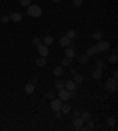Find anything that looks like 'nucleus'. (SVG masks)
I'll return each mask as SVG.
<instances>
[{"label":"nucleus","mask_w":118,"mask_h":131,"mask_svg":"<svg viewBox=\"0 0 118 131\" xmlns=\"http://www.w3.org/2000/svg\"><path fill=\"white\" fill-rule=\"evenodd\" d=\"M73 82H75L76 84H80V83H83V76L75 73V75H73Z\"/></svg>","instance_id":"20"},{"label":"nucleus","mask_w":118,"mask_h":131,"mask_svg":"<svg viewBox=\"0 0 118 131\" xmlns=\"http://www.w3.org/2000/svg\"><path fill=\"white\" fill-rule=\"evenodd\" d=\"M59 43H60V45H61L63 47H65V46H69V45H70L71 40H70L69 38H67L66 36H65V37H61V38H60V40H59Z\"/></svg>","instance_id":"15"},{"label":"nucleus","mask_w":118,"mask_h":131,"mask_svg":"<svg viewBox=\"0 0 118 131\" xmlns=\"http://www.w3.org/2000/svg\"><path fill=\"white\" fill-rule=\"evenodd\" d=\"M107 60H109V63H111V64H115V63H117V60H118L117 55H116V53H111V55L109 56Z\"/></svg>","instance_id":"19"},{"label":"nucleus","mask_w":118,"mask_h":131,"mask_svg":"<svg viewBox=\"0 0 118 131\" xmlns=\"http://www.w3.org/2000/svg\"><path fill=\"white\" fill-rule=\"evenodd\" d=\"M106 89L109 92L111 93H115L116 91H117V79H115V78H109L106 80Z\"/></svg>","instance_id":"2"},{"label":"nucleus","mask_w":118,"mask_h":131,"mask_svg":"<svg viewBox=\"0 0 118 131\" xmlns=\"http://www.w3.org/2000/svg\"><path fill=\"white\" fill-rule=\"evenodd\" d=\"M93 128V122H89V129Z\"/></svg>","instance_id":"37"},{"label":"nucleus","mask_w":118,"mask_h":131,"mask_svg":"<svg viewBox=\"0 0 118 131\" xmlns=\"http://www.w3.org/2000/svg\"><path fill=\"white\" fill-rule=\"evenodd\" d=\"M8 20H10V17H8V16H2L1 18H0V21L2 22V24H6V22H8Z\"/></svg>","instance_id":"28"},{"label":"nucleus","mask_w":118,"mask_h":131,"mask_svg":"<svg viewBox=\"0 0 118 131\" xmlns=\"http://www.w3.org/2000/svg\"><path fill=\"white\" fill-rule=\"evenodd\" d=\"M37 82H38L37 78H33V79H32V83H37Z\"/></svg>","instance_id":"41"},{"label":"nucleus","mask_w":118,"mask_h":131,"mask_svg":"<svg viewBox=\"0 0 118 131\" xmlns=\"http://www.w3.org/2000/svg\"><path fill=\"white\" fill-rule=\"evenodd\" d=\"M71 73H72V75H75V73H76V70H75V69H72V70H71Z\"/></svg>","instance_id":"40"},{"label":"nucleus","mask_w":118,"mask_h":131,"mask_svg":"<svg viewBox=\"0 0 118 131\" xmlns=\"http://www.w3.org/2000/svg\"><path fill=\"white\" fill-rule=\"evenodd\" d=\"M60 1H61V0H53V2H54V4H59Z\"/></svg>","instance_id":"39"},{"label":"nucleus","mask_w":118,"mask_h":131,"mask_svg":"<svg viewBox=\"0 0 118 131\" xmlns=\"http://www.w3.org/2000/svg\"><path fill=\"white\" fill-rule=\"evenodd\" d=\"M97 53H99V51H98V49L96 47V45H95V46H90V47L87 49V51H86V56H87V57H92V56L97 55Z\"/></svg>","instance_id":"8"},{"label":"nucleus","mask_w":118,"mask_h":131,"mask_svg":"<svg viewBox=\"0 0 118 131\" xmlns=\"http://www.w3.org/2000/svg\"><path fill=\"white\" fill-rule=\"evenodd\" d=\"M103 38V33L102 32H96L92 34V39H95V40H100Z\"/></svg>","instance_id":"23"},{"label":"nucleus","mask_w":118,"mask_h":131,"mask_svg":"<svg viewBox=\"0 0 118 131\" xmlns=\"http://www.w3.org/2000/svg\"><path fill=\"white\" fill-rule=\"evenodd\" d=\"M10 19L13 20L14 22H19L21 20V14L20 13H11L10 14Z\"/></svg>","instance_id":"11"},{"label":"nucleus","mask_w":118,"mask_h":131,"mask_svg":"<svg viewBox=\"0 0 118 131\" xmlns=\"http://www.w3.org/2000/svg\"><path fill=\"white\" fill-rule=\"evenodd\" d=\"M81 4H83V0H73V6L76 7H79Z\"/></svg>","instance_id":"32"},{"label":"nucleus","mask_w":118,"mask_h":131,"mask_svg":"<svg viewBox=\"0 0 118 131\" xmlns=\"http://www.w3.org/2000/svg\"><path fill=\"white\" fill-rule=\"evenodd\" d=\"M65 56H66V58H69V59H72L73 57L76 56L75 53V50L72 49V47H69V49L65 50Z\"/></svg>","instance_id":"10"},{"label":"nucleus","mask_w":118,"mask_h":131,"mask_svg":"<svg viewBox=\"0 0 118 131\" xmlns=\"http://www.w3.org/2000/svg\"><path fill=\"white\" fill-rule=\"evenodd\" d=\"M20 4H21L22 6H30L31 5V0H20Z\"/></svg>","instance_id":"30"},{"label":"nucleus","mask_w":118,"mask_h":131,"mask_svg":"<svg viewBox=\"0 0 118 131\" xmlns=\"http://www.w3.org/2000/svg\"><path fill=\"white\" fill-rule=\"evenodd\" d=\"M116 1H117V0H116Z\"/></svg>","instance_id":"42"},{"label":"nucleus","mask_w":118,"mask_h":131,"mask_svg":"<svg viewBox=\"0 0 118 131\" xmlns=\"http://www.w3.org/2000/svg\"><path fill=\"white\" fill-rule=\"evenodd\" d=\"M56 117H57V118H60V117H61V113H60L59 111H56Z\"/></svg>","instance_id":"36"},{"label":"nucleus","mask_w":118,"mask_h":131,"mask_svg":"<svg viewBox=\"0 0 118 131\" xmlns=\"http://www.w3.org/2000/svg\"><path fill=\"white\" fill-rule=\"evenodd\" d=\"M71 60H72V59H69V58H63V60H61V65H63V66H67L71 63Z\"/></svg>","instance_id":"27"},{"label":"nucleus","mask_w":118,"mask_h":131,"mask_svg":"<svg viewBox=\"0 0 118 131\" xmlns=\"http://www.w3.org/2000/svg\"><path fill=\"white\" fill-rule=\"evenodd\" d=\"M38 53H39V56L40 57H44V58H46L48 56V49L46 47V45H39L38 46Z\"/></svg>","instance_id":"5"},{"label":"nucleus","mask_w":118,"mask_h":131,"mask_svg":"<svg viewBox=\"0 0 118 131\" xmlns=\"http://www.w3.org/2000/svg\"><path fill=\"white\" fill-rule=\"evenodd\" d=\"M54 86H56V89H58V90H61V89H64L65 87V84L61 82V80H57Z\"/></svg>","instance_id":"25"},{"label":"nucleus","mask_w":118,"mask_h":131,"mask_svg":"<svg viewBox=\"0 0 118 131\" xmlns=\"http://www.w3.org/2000/svg\"><path fill=\"white\" fill-rule=\"evenodd\" d=\"M36 64H37V66H39V67H43V66H45V65H46V58H44V57L38 58L37 61H36Z\"/></svg>","instance_id":"18"},{"label":"nucleus","mask_w":118,"mask_h":131,"mask_svg":"<svg viewBox=\"0 0 118 131\" xmlns=\"http://www.w3.org/2000/svg\"><path fill=\"white\" fill-rule=\"evenodd\" d=\"M60 111H61V113L67 115V113H70L71 106H70V105H67V104H64V105H61V109H60Z\"/></svg>","instance_id":"16"},{"label":"nucleus","mask_w":118,"mask_h":131,"mask_svg":"<svg viewBox=\"0 0 118 131\" xmlns=\"http://www.w3.org/2000/svg\"><path fill=\"white\" fill-rule=\"evenodd\" d=\"M34 90H36V87H34L33 84H27V85H25V92H26L27 94H33Z\"/></svg>","instance_id":"13"},{"label":"nucleus","mask_w":118,"mask_h":131,"mask_svg":"<svg viewBox=\"0 0 118 131\" xmlns=\"http://www.w3.org/2000/svg\"><path fill=\"white\" fill-rule=\"evenodd\" d=\"M92 78L93 79H100L102 78V69L97 67L96 70H93L92 71Z\"/></svg>","instance_id":"9"},{"label":"nucleus","mask_w":118,"mask_h":131,"mask_svg":"<svg viewBox=\"0 0 118 131\" xmlns=\"http://www.w3.org/2000/svg\"><path fill=\"white\" fill-rule=\"evenodd\" d=\"M46 98H48V99H53V93H52V92H48L47 94H46Z\"/></svg>","instance_id":"34"},{"label":"nucleus","mask_w":118,"mask_h":131,"mask_svg":"<svg viewBox=\"0 0 118 131\" xmlns=\"http://www.w3.org/2000/svg\"><path fill=\"white\" fill-rule=\"evenodd\" d=\"M61 105H63V103H61L60 99H52V102H51V109L53 110L54 112L56 111H60Z\"/></svg>","instance_id":"3"},{"label":"nucleus","mask_w":118,"mask_h":131,"mask_svg":"<svg viewBox=\"0 0 118 131\" xmlns=\"http://www.w3.org/2000/svg\"><path fill=\"white\" fill-rule=\"evenodd\" d=\"M69 92H70V97H72V98H76V97H77L76 90H71V91H69Z\"/></svg>","instance_id":"33"},{"label":"nucleus","mask_w":118,"mask_h":131,"mask_svg":"<svg viewBox=\"0 0 118 131\" xmlns=\"http://www.w3.org/2000/svg\"><path fill=\"white\" fill-rule=\"evenodd\" d=\"M112 75H113V78H115V79H117V78H118V71H117V70H115Z\"/></svg>","instance_id":"35"},{"label":"nucleus","mask_w":118,"mask_h":131,"mask_svg":"<svg viewBox=\"0 0 118 131\" xmlns=\"http://www.w3.org/2000/svg\"><path fill=\"white\" fill-rule=\"evenodd\" d=\"M96 47L98 49V51H99V52H104V51L109 50V47H110V44L107 43V41H104V40H102V41H99V43L97 44Z\"/></svg>","instance_id":"4"},{"label":"nucleus","mask_w":118,"mask_h":131,"mask_svg":"<svg viewBox=\"0 0 118 131\" xmlns=\"http://www.w3.org/2000/svg\"><path fill=\"white\" fill-rule=\"evenodd\" d=\"M69 98H70L69 90H65V89L59 90V99H60V100H67Z\"/></svg>","instance_id":"6"},{"label":"nucleus","mask_w":118,"mask_h":131,"mask_svg":"<svg viewBox=\"0 0 118 131\" xmlns=\"http://www.w3.org/2000/svg\"><path fill=\"white\" fill-rule=\"evenodd\" d=\"M79 115H80V113H79L78 111H76L75 113H73V116H75V118H76V117H79Z\"/></svg>","instance_id":"38"},{"label":"nucleus","mask_w":118,"mask_h":131,"mask_svg":"<svg viewBox=\"0 0 118 131\" xmlns=\"http://www.w3.org/2000/svg\"><path fill=\"white\" fill-rule=\"evenodd\" d=\"M96 65H97V67H98V69H103V67H104V63H103V60L98 59L96 61Z\"/></svg>","instance_id":"29"},{"label":"nucleus","mask_w":118,"mask_h":131,"mask_svg":"<svg viewBox=\"0 0 118 131\" xmlns=\"http://www.w3.org/2000/svg\"><path fill=\"white\" fill-rule=\"evenodd\" d=\"M79 117H80V118L84 120V122H86V120H90V118H91V115H90L89 112H83V113H80V115H79Z\"/></svg>","instance_id":"22"},{"label":"nucleus","mask_w":118,"mask_h":131,"mask_svg":"<svg viewBox=\"0 0 118 131\" xmlns=\"http://www.w3.org/2000/svg\"><path fill=\"white\" fill-rule=\"evenodd\" d=\"M106 122H107V124H109L110 126H115V125H116V119H115L113 117H109V118L106 119Z\"/></svg>","instance_id":"26"},{"label":"nucleus","mask_w":118,"mask_h":131,"mask_svg":"<svg viewBox=\"0 0 118 131\" xmlns=\"http://www.w3.org/2000/svg\"><path fill=\"white\" fill-rule=\"evenodd\" d=\"M43 43H44V45H46V46L51 45V44H53V37H51V36H46V37L43 39Z\"/></svg>","instance_id":"17"},{"label":"nucleus","mask_w":118,"mask_h":131,"mask_svg":"<svg viewBox=\"0 0 118 131\" xmlns=\"http://www.w3.org/2000/svg\"><path fill=\"white\" fill-rule=\"evenodd\" d=\"M32 43H33V45H36V46H39V45L41 44V40H40L39 38H34L32 40Z\"/></svg>","instance_id":"31"},{"label":"nucleus","mask_w":118,"mask_h":131,"mask_svg":"<svg viewBox=\"0 0 118 131\" xmlns=\"http://www.w3.org/2000/svg\"><path fill=\"white\" fill-rule=\"evenodd\" d=\"M83 124H84V120L81 119L80 117H76L75 119H73V128H75L76 130H79Z\"/></svg>","instance_id":"7"},{"label":"nucleus","mask_w":118,"mask_h":131,"mask_svg":"<svg viewBox=\"0 0 118 131\" xmlns=\"http://www.w3.org/2000/svg\"><path fill=\"white\" fill-rule=\"evenodd\" d=\"M76 84L73 80H67V82L65 83V87H66V90H69V91H71V90H76Z\"/></svg>","instance_id":"12"},{"label":"nucleus","mask_w":118,"mask_h":131,"mask_svg":"<svg viewBox=\"0 0 118 131\" xmlns=\"http://www.w3.org/2000/svg\"><path fill=\"white\" fill-rule=\"evenodd\" d=\"M27 14L31 17H34V18H37V17H40L41 16V8L37 5H30L27 6Z\"/></svg>","instance_id":"1"},{"label":"nucleus","mask_w":118,"mask_h":131,"mask_svg":"<svg viewBox=\"0 0 118 131\" xmlns=\"http://www.w3.org/2000/svg\"><path fill=\"white\" fill-rule=\"evenodd\" d=\"M87 58H89V57L86 55H81L80 57H78V61H79L80 64H85L86 61H87Z\"/></svg>","instance_id":"24"},{"label":"nucleus","mask_w":118,"mask_h":131,"mask_svg":"<svg viewBox=\"0 0 118 131\" xmlns=\"http://www.w3.org/2000/svg\"><path fill=\"white\" fill-rule=\"evenodd\" d=\"M63 73H64V69L61 67V66H57V67H54L53 70V75L56 77H60L63 76Z\"/></svg>","instance_id":"14"},{"label":"nucleus","mask_w":118,"mask_h":131,"mask_svg":"<svg viewBox=\"0 0 118 131\" xmlns=\"http://www.w3.org/2000/svg\"><path fill=\"white\" fill-rule=\"evenodd\" d=\"M76 36H77V33H76L73 30H69V31L66 32V37L70 39V40H71V39H75Z\"/></svg>","instance_id":"21"}]
</instances>
